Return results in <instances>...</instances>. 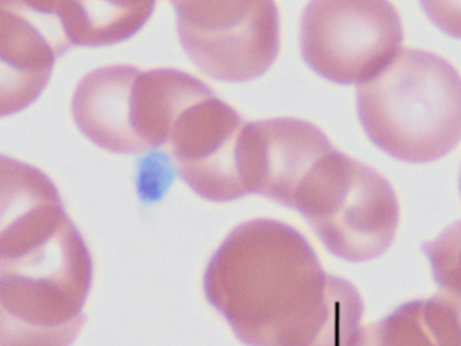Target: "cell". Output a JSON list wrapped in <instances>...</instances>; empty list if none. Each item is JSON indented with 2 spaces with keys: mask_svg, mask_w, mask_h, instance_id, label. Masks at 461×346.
<instances>
[{
  "mask_svg": "<svg viewBox=\"0 0 461 346\" xmlns=\"http://www.w3.org/2000/svg\"><path fill=\"white\" fill-rule=\"evenodd\" d=\"M401 18L382 0H315L304 8L301 50L310 68L341 84L366 83L401 50Z\"/></svg>",
  "mask_w": 461,
  "mask_h": 346,
  "instance_id": "obj_5",
  "label": "cell"
},
{
  "mask_svg": "<svg viewBox=\"0 0 461 346\" xmlns=\"http://www.w3.org/2000/svg\"><path fill=\"white\" fill-rule=\"evenodd\" d=\"M212 94L207 84L182 70H141L133 88V129L142 151L167 145L180 114Z\"/></svg>",
  "mask_w": 461,
  "mask_h": 346,
  "instance_id": "obj_11",
  "label": "cell"
},
{
  "mask_svg": "<svg viewBox=\"0 0 461 346\" xmlns=\"http://www.w3.org/2000/svg\"><path fill=\"white\" fill-rule=\"evenodd\" d=\"M296 207L329 250L353 261L382 254L398 227V200L390 183L339 150L322 162Z\"/></svg>",
  "mask_w": 461,
  "mask_h": 346,
  "instance_id": "obj_4",
  "label": "cell"
},
{
  "mask_svg": "<svg viewBox=\"0 0 461 346\" xmlns=\"http://www.w3.org/2000/svg\"><path fill=\"white\" fill-rule=\"evenodd\" d=\"M422 5L442 30L461 38V2H425Z\"/></svg>",
  "mask_w": 461,
  "mask_h": 346,
  "instance_id": "obj_14",
  "label": "cell"
},
{
  "mask_svg": "<svg viewBox=\"0 0 461 346\" xmlns=\"http://www.w3.org/2000/svg\"><path fill=\"white\" fill-rule=\"evenodd\" d=\"M203 286L250 346H290L287 337L360 310L355 289L323 272L303 235L274 219L237 226L210 260Z\"/></svg>",
  "mask_w": 461,
  "mask_h": 346,
  "instance_id": "obj_2",
  "label": "cell"
},
{
  "mask_svg": "<svg viewBox=\"0 0 461 346\" xmlns=\"http://www.w3.org/2000/svg\"><path fill=\"white\" fill-rule=\"evenodd\" d=\"M91 280L90 251L53 181L2 157V345L68 346L82 326Z\"/></svg>",
  "mask_w": 461,
  "mask_h": 346,
  "instance_id": "obj_1",
  "label": "cell"
},
{
  "mask_svg": "<svg viewBox=\"0 0 461 346\" xmlns=\"http://www.w3.org/2000/svg\"><path fill=\"white\" fill-rule=\"evenodd\" d=\"M357 107L375 145L403 161H433L461 140L460 73L429 51L401 49L358 86Z\"/></svg>",
  "mask_w": 461,
  "mask_h": 346,
  "instance_id": "obj_3",
  "label": "cell"
},
{
  "mask_svg": "<svg viewBox=\"0 0 461 346\" xmlns=\"http://www.w3.org/2000/svg\"><path fill=\"white\" fill-rule=\"evenodd\" d=\"M247 122L217 95L183 111L168 149L180 178L204 199L229 202L247 195L240 173V141Z\"/></svg>",
  "mask_w": 461,
  "mask_h": 346,
  "instance_id": "obj_7",
  "label": "cell"
},
{
  "mask_svg": "<svg viewBox=\"0 0 461 346\" xmlns=\"http://www.w3.org/2000/svg\"><path fill=\"white\" fill-rule=\"evenodd\" d=\"M141 70L110 65L86 75L72 99L75 123L94 143L114 153H141L133 129V88Z\"/></svg>",
  "mask_w": 461,
  "mask_h": 346,
  "instance_id": "obj_10",
  "label": "cell"
},
{
  "mask_svg": "<svg viewBox=\"0 0 461 346\" xmlns=\"http://www.w3.org/2000/svg\"><path fill=\"white\" fill-rule=\"evenodd\" d=\"M460 189H461V178H460Z\"/></svg>",
  "mask_w": 461,
  "mask_h": 346,
  "instance_id": "obj_15",
  "label": "cell"
},
{
  "mask_svg": "<svg viewBox=\"0 0 461 346\" xmlns=\"http://www.w3.org/2000/svg\"><path fill=\"white\" fill-rule=\"evenodd\" d=\"M177 32L190 59L212 77L253 80L279 53V11L269 0H175Z\"/></svg>",
  "mask_w": 461,
  "mask_h": 346,
  "instance_id": "obj_6",
  "label": "cell"
},
{
  "mask_svg": "<svg viewBox=\"0 0 461 346\" xmlns=\"http://www.w3.org/2000/svg\"><path fill=\"white\" fill-rule=\"evenodd\" d=\"M425 251L433 264L437 281L461 297V222L426 243Z\"/></svg>",
  "mask_w": 461,
  "mask_h": 346,
  "instance_id": "obj_13",
  "label": "cell"
},
{
  "mask_svg": "<svg viewBox=\"0 0 461 346\" xmlns=\"http://www.w3.org/2000/svg\"><path fill=\"white\" fill-rule=\"evenodd\" d=\"M336 149L314 124L295 118L250 122L240 141V173L248 194L295 207L321 162Z\"/></svg>",
  "mask_w": 461,
  "mask_h": 346,
  "instance_id": "obj_8",
  "label": "cell"
},
{
  "mask_svg": "<svg viewBox=\"0 0 461 346\" xmlns=\"http://www.w3.org/2000/svg\"><path fill=\"white\" fill-rule=\"evenodd\" d=\"M71 45H112L136 34L152 15L155 2L52 0Z\"/></svg>",
  "mask_w": 461,
  "mask_h": 346,
  "instance_id": "obj_12",
  "label": "cell"
},
{
  "mask_svg": "<svg viewBox=\"0 0 461 346\" xmlns=\"http://www.w3.org/2000/svg\"><path fill=\"white\" fill-rule=\"evenodd\" d=\"M71 46L52 0H0V114L17 113L34 102L56 59Z\"/></svg>",
  "mask_w": 461,
  "mask_h": 346,
  "instance_id": "obj_9",
  "label": "cell"
}]
</instances>
